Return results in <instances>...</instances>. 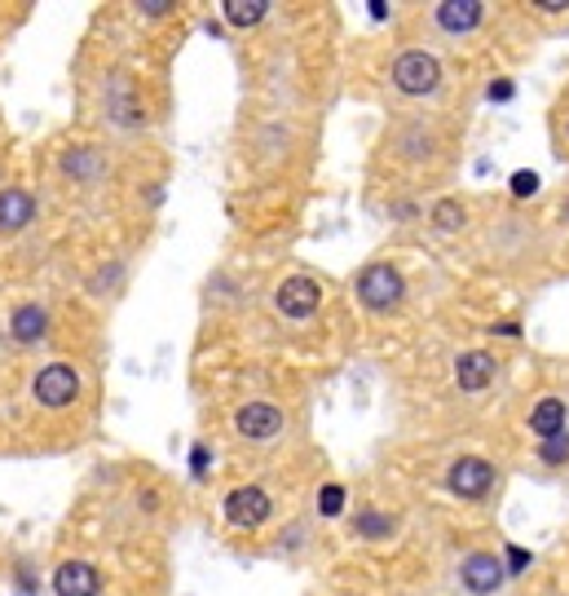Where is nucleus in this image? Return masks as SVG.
Wrapping results in <instances>:
<instances>
[{"mask_svg": "<svg viewBox=\"0 0 569 596\" xmlns=\"http://www.w3.org/2000/svg\"><path fill=\"white\" fill-rule=\"evenodd\" d=\"M353 296H357V305H362L366 314H393V310H402V301H406V279H402L398 265L371 261V265L357 270Z\"/></svg>", "mask_w": 569, "mask_h": 596, "instance_id": "obj_1", "label": "nucleus"}, {"mask_svg": "<svg viewBox=\"0 0 569 596\" xmlns=\"http://www.w3.org/2000/svg\"><path fill=\"white\" fill-rule=\"evenodd\" d=\"M389 85L402 98H433L442 89V62L429 49H402L389 67Z\"/></svg>", "mask_w": 569, "mask_h": 596, "instance_id": "obj_2", "label": "nucleus"}, {"mask_svg": "<svg viewBox=\"0 0 569 596\" xmlns=\"http://www.w3.org/2000/svg\"><path fill=\"white\" fill-rule=\"evenodd\" d=\"M31 398L45 411H67L80 402V371L71 362H45L31 375Z\"/></svg>", "mask_w": 569, "mask_h": 596, "instance_id": "obj_3", "label": "nucleus"}, {"mask_svg": "<svg viewBox=\"0 0 569 596\" xmlns=\"http://www.w3.org/2000/svg\"><path fill=\"white\" fill-rule=\"evenodd\" d=\"M499 481V469L485 456H455L447 469V490L463 504H481Z\"/></svg>", "mask_w": 569, "mask_h": 596, "instance_id": "obj_4", "label": "nucleus"}, {"mask_svg": "<svg viewBox=\"0 0 569 596\" xmlns=\"http://www.w3.org/2000/svg\"><path fill=\"white\" fill-rule=\"evenodd\" d=\"M274 310L292 323H310L323 310V283L314 274H287L274 292Z\"/></svg>", "mask_w": 569, "mask_h": 596, "instance_id": "obj_5", "label": "nucleus"}, {"mask_svg": "<svg viewBox=\"0 0 569 596\" xmlns=\"http://www.w3.org/2000/svg\"><path fill=\"white\" fill-rule=\"evenodd\" d=\"M222 517H226L234 530H261L274 517V499L261 486H234V490H226V499H222Z\"/></svg>", "mask_w": 569, "mask_h": 596, "instance_id": "obj_6", "label": "nucleus"}, {"mask_svg": "<svg viewBox=\"0 0 569 596\" xmlns=\"http://www.w3.org/2000/svg\"><path fill=\"white\" fill-rule=\"evenodd\" d=\"M459 588L468 596H494L503 593V584H508V570H503V557L499 553H490V548H477V553H468L463 561H459Z\"/></svg>", "mask_w": 569, "mask_h": 596, "instance_id": "obj_7", "label": "nucleus"}, {"mask_svg": "<svg viewBox=\"0 0 569 596\" xmlns=\"http://www.w3.org/2000/svg\"><path fill=\"white\" fill-rule=\"evenodd\" d=\"M283 429H287V416H283L274 402H243V407L234 411V433H238L243 442L265 447V442H278Z\"/></svg>", "mask_w": 569, "mask_h": 596, "instance_id": "obj_8", "label": "nucleus"}, {"mask_svg": "<svg viewBox=\"0 0 569 596\" xmlns=\"http://www.w3.org/2000/svg\"><path fill=\"white\" fill-rule=\"evenodd\" d=\"M53 593L58 596H102V570H98L94 561L71 557V561H62V566L53 570Z\"/></svg>", "mask_w": 569, "mask_h": 596, "instance_id": "obj_9", "label": "nucleus"}, {"mask_svg": "<svg viewBox=\"0 0 569 596\" xmlns=\"http://www.w3.org/2000/svg\"><path fill=\"white\" fill-rule=\"evenodd\" d=\"M485 4L481 0H442L433 4V22L447 31V36H472L481 22H485Z\"/></svg>", "mask_w": 569, "mask_h": 596, "instance_id": "obj_10", "label": "nucleus"}, {"mask_svg": "<svg viewBox=\"0 0 569 596\" xmlns=\"http://www.w3.org/2000/svg\"><path fill=\"white\" fill-rule=\"evenodd\" d=\"M494 371H499V358L490 354V350H463V354L455 358L459 393H481V389H490Z\"/></svg>", "mask_w": 569, "mask_h": 596, "instance_id": "obj_11", "label": "nucleus"}, {"mask_svg": "<svg viewBox=\"0 0 569 596\" xmlns=\"http://www.w3.org/2000/svg\"><path fill=\"white\" fill-rule=\"evenodd\" d=\"M45 336H49V310L36 305V301L13 305V314H9V341L13 345H40Z\"/></svg>", "mask_w": 569, "mask_h": 596, "instance_id": "obj_12", "label": "nucleus"}, {"mask_svg": "<svg viewBox=\"0 0 569 596\" xmlns=\"http://www.w3.org/2000/svg\"><path fill=\"white\" fill-rule=\"evenodd\" d=\"M36 195L31 190H22V186H4L0 190V235H18V231H27L31 222H36Z\"/></svg>", "mask_w": 569, "mask_h": 596, "instance_id": "obj_13", "label": "nucleus"}, {"mask_svg": "<svg viewBox=\"0 0 569 596\" xmlns=\"http://www.w3.org/2000/svg\"><path fill=\"white\" fill-rule=\"evenodd\" d=\"M566 429H569L566 398L548 393V398H539V402L530 407V433H534L539 442H548V438H557V433H566Z\"/></svg>", "mask_w": 569, "mask_h": 596, "instance_id": "obj_14", "label": "nucleus"}, {"mask_svg": "<svg viewBox=\"0 0 569 596\" xmlns=\"http://www.w3.org/2000/svg\"><path fill=\"white\" fill-rule=\"evenodd\" d=\"M393 530H398V521L389 512H380V508H357L353 512V539H362V544L393 539Z\"/></svg>", "mask_w": 569, "mask_h": 596, "instance_id": "obj_15", "label": "nucleus"}, {"mask_svg": "<svg viewBox=\"0 0 569 596\" xmlns=\"http://www.w3.org/2000/svg\"><path fill=\"white\" fill-rule=\"evenodd\" d=\"M269 0H222V18H226L229 27H238V31H252V27H261L265 18H269Z\"/></svg>", "mask_w": 569, "mask_h": 596, "instance_id": "obj_16", "label": "nucleus"}, {"mask_svg": "<svg viewBox=\"0 0 569 596\" xmlns=\"http://www.w3.org/2000/svg\"><path fill=\"white\" fill-rule=\"evenodd\" d=\"M62 173L76 177V182H98L102 177V155L89 150V146H76V150L62 155Z\"/></svg>", "mask_w": 569, "mask_h": 596, "instance_id": "obj_17", "label": "nucleus"}, {"mask_svg": "<svg viewBox=\"0 0 569 596\" xmlns=\"http://www.w3.org/2000/svg\"><path fill=\"white\" fill-rule=\"evenodd\" d=\"M429 222H433V231L455 235V231H463V222H468V208H463L459 199H438L433 213H429Z\"/></svg>", "mask_w": 569, "mask_h": 596, "instance_id": "obj_18", "label": "nucleus"}, {"mask_svg": "<svg viewBox=\"0 0 569 596\" xmlns=\"http://www.w3.org/2000/svg\"><path fill=\"white\" fill-rule=\"evenodd\" d=\"M344 504H349V490H344L341 481H327V486L318 490V517L336 521V517H344Z\"/></svg>", "mask_w": 569, "mask_h": 596, "instance_id": "obj_19", "label": "nucleus"}, {"mask_svg": "<svg viewBox=\"0 0 569 596\" xmlns=\"http://www.w3.org/2000/svg\"><path fill=\"white\" fill-rule=\"evenodd\" d=\"M539 186H543V182H539V173H534V168H517V173L508 177L512 199H534V195H539Z\"/></svg>", "mask_w": 569, "mask_h": 596, "instance_id": "obj_20", "label": "nucleus"}, {"mask_svg": "<svg viewBox=\"0 0 569 596\" xmlns=\"http://www.w3.org/2000/svg\"><path fill=\"white\" fill-rule=\"evenodd\" d=\"M539 460L552 465V469L569 465V429L566 433H557V438H548V442H539Z\"/></svg>", "mask_w": 569, "mask_h": 596, "instance_id": "obj_21", "label": "nucleus"}, {"mask_svg": "<svg viewBox=\"0 0 569 596\" xmlns=\"http://www.w3.org/2000/svg\"><path fill=\"white\" fill-rule=\"evenodd\" d=\"M530 566H534V553H526L521 544H503V570H508V579L526 575Z\"/></svg>", "mask_w": 569, "mask_h": 596, "instance_id": "obj_22", "label": "nucleus"}, {"mask_svg": "<svg viewBox=\"0 0 569 596\" xmlns=\"http://www.w3.org/2000/svg\"><path fill=\"white\" fill-rule=\"evenodd\" d=\"M402 150H406L411 159H429V155H433V137H429V133L420 137V128H411V133L402 137Z\"/></svg>", "mask_w": 569, "mask_h": 596, "instance_id": "obj_23", "label": "nucleus"}, {"mask_svg": "<svg viewBox=\"0 0 569 596\" xmlns=\"http://www.w3.org/2000/svg\"><path fill=\"white\" fill-rule=\"evenodd\" d=\"M208 469H213V451H208V442H195V447H190V477L204 481Z\"/></svg>", "mask_w": 569, "mask_h": 596, "instance_id": "obj_24", "label": "nucleus"}, {"mask_svg": "<svg viewBox=\"0 0 569 596\" xmlns=\"http://www.w3.org/2000/svg\"><path fill=\"white\" fill-rule=\"evenodd\" d=\"M133 9H137V18H150L155 22V18H168L177 9V0H137Z\"/></svg>", "mask_w": 569, "mask_h": 596, "instance_id": "obj_25", "label": "nucleus"}, {"mask_svg": "<svg viewBox=\"0 0 569 596\" xmlns=\"http://www.w3.org/2000/svg\"><path fill=\"white\" fill-rule=\"evenodd\" d=\"M485 98H490V102H512V98H517V80H512V76H499V80H490Z\"/></svg>", "mask_w": 569, "mask_h": 596, "instance_id": "obj_26", "label": "nucleus"}, {"mask_svg": "<svg viewBox=\"0 0 569 596\" xmlns=\"http://www.w3.org/2000/svg\"><path fill=\"white\" fill-rule=\"evenodd\" d=\"M490 332H494V336H503V341H521V328H517V323H494Z\"/></svg>", "mask_w": 569, "mask_h": 596, "instance_id": "obj_27", "label": "nucleus"}, {"mask_svg": "<svg viewBox=\"0 0 569 596\" xmlns=\"http://www.w3.org/2000/svg\"><path fill=\"white\" fill-rule=\"evenodd\" d=\"M366 9H371V18H375V22H384V18H393V4H384V0H371Z\"/></svg>", "mask_w": 569, "mask_h": 596, "instance_id": "obj_28", "label": "nucleus"}, {"mask_svg": "<svg viewBox=\"0 0 569 596\" xmlns=\"http://www.w3.org/2000/svg\"><path fill=\"white\" fill-rule=\"evenodd\" d=\"M389 213H393V217H402V222H411V217H420V208H415V204H393Z\"/></svg>", "mask_w": 569, "mask_h": 596, "instance_id": "obj_29", "label": "nucleus"}, {"mask_svg": "<svg viewBox=\"0 0 569 596\" xmlns=\"http://www.w3.org/2000/svg\"><path fill=\"white\" fill-rule=\"evenodd\" d=\"M534 9H543V13H566V9H569V0H539Z\"/></svg>", "mask_w": 569, "mask_h": 596, "instance_id": "obj_30", "label": "nucleus"}, {"mask_svg": "<svg viewBox=\"0 0 569 596\" xmlns=\"http://www.w3.org/2000/svg\"><path fill=\"white\" fill-rule=\"evenodd\" d=\"M561 217H566V222H569V199H566V204H561Z\"/></svg>", "mask_w": 569, "mask_h": 596, "instance_id": "obj_31", "label": "nucleus"}]
</instances>
